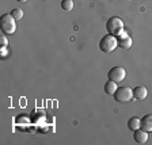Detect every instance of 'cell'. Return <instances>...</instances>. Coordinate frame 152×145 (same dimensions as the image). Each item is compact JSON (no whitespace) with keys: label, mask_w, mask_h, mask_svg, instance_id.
Wrapping results in <instances>:
<instances>
[{"label":"cell","mask_w":152,"mask_h":145,"mask_svg":"<svg viewBox=\"0 0 152 145\" xmlns=\"http://www.w3.org/2000/svg\"><path fill=\"white\" fill-rule=\"evenodd\" d=\"M118 46L117 38L113 34H106L102 37V39L99 41V49H101L103 53H111V52Z\"/></svg>","instance_id":"6da1fadb"},{"label":"cell","mask_w":152,"mask_h":145,"mask_svg":"<svg viewBox=\"0 0 152 145\" xmlns=\"http://www.w3.org/2000/svg\"><path fill=\"white\" fill-rule=\"evenodd\" d=\"M106 30L109 31V34L113 35H118L124 31V22L120 18L114 16V18H110L106 22Z\"/></svg>","instance_id":"7a4b0ae2"},{"label":"cell","mask_w":152,"mask_h":145,"mask_svg":"<svg viewBox=\"0 0 152 145\" xmlns=\"http://www.w3.org/2000/svg\"><path fill=\"white\" fill-rule=\"evenodd\" d=\"M16 30L15 19L11 16V14H4L1 16V33L4 34H14Z\"/></svg>","instance_id":"3957f363"},{"label":"cell","mask_w":152,"mask_h":145,"mask_svg":"<svg viewBox=\"0 0 152 145\" xmlns=\"http://www.w3.org/2000/svg\"><path fill=\"white\" fill-rule=\"evenodd\" d=\"M114 99L120 103H128L133 99V91L130 87H118L114 92Z\"/></svg>","instance_id":"277c9868"},{"label":"cell","mask_w":152,"mask_h":145,"mask_svg":"<svg viewBox=\"0 0 152 145\" xmlns=\"http://www.w3.org/2000/svg\"><path fill=\"white\" fill-rule=\"evenodd\" d=\"M125 69H124L122 66L117 65V66H113L110 71H109L107 76H109V80H113V82L115 83H120L122 82L124 79H125Z\"/></svg>","instance_id":"5b68a950"},{"label":"cell","mask_w":152,"mask_h":145,"mask_svg":"<svg viewBox=\"0 0 152 145\" xmlns=\"http://www.w3.org/2000/svg\"><path fill=\"white\" fill-rule=\"evenodd\" d=\"M117 42H118V46L122 47V49H129L132 47V38L129 37L126 31H122L121 34L117 35Z\"/></svg>","instance_id":"8992f818"},{"label":"cell","mask_w":152,"mask_h":145,"mask_svg":"<svg viewBox=\"0 0 152 145\" xmlns=\"http://www.w3.org/2000/svg\"><path fill=\"white\" fill-rule=\"evenodd\" d=\"M147 95H148V91L144 85H139L136 88H133V99H136V101H144Z\"/></svg>","instance_id":"52a82bcc"},{"label":"cell","mask_w":152,"mask_h":145,"mask_svg":"<svg viewBox=\"0 0 152 145\" xmlns=\"http://www.w3.org/2000/svg\"><path fill=\"white\" fill-rule=\"evenodd\" d=\"M133 138H134V141L137 142V144H144V142L148 141V132H145V130H134V134H133Z\"/></svg>","instance_id":"ba28073f"},{"label":"cell","mask_w":152,"mask_h":145,"mask_svg":"<svg viewBox=\"0 0 152 145\" xmlns=\"http://www.w3.org/2000/svg\"><path fill=\"white\" fill-rule=\"evenodd\" d=\"M140 128L148 133L152 132V114H147L141 118V126Z\"/></svg>","instance_id":"9c48e42d"},{"label":"cell","mask_w":152,"mask_h":145,"mask_svg":"<svg viewBox=\"0 0 152 145\" xmlns=\"http://www.w3.org/2000/svg\"><path fill=\"white\" fill-rule=\"evenodd\" d=\"M140 126H141V118H137V117H132L129 121H128V128H129V130H137L140 129Z\"/></svg>","instance_id":"30bf717a"},{"label":"cell","mask_w":152,"mask_h":145,"mask_svg":"<svg viewBox=\"0 0 152 145\" xmlns=\"http://www.w3.org/2000/svg\"><path fill=\"white\" fill-rule=\"evenodd\" d=\"M117 83L113 82V80H109L106 84H104V92L107 95H114V92L117 91Z\"/></svg>","instance_id":"8fae6325"},{"label":"cell","mask_w":152,"mask_h":145,"mask_svg":"<svg viewBox=\"0 0 152 145\" xmlns=\"http://www.w3.org/2000/svg\"><path fill=\"white\" fill-rule=\"evenodd\" d=\"M61 8H63L64 11H66V12L72 11L73 1H72V0H63V1H61Z\"/></svg>","instance_id":"7c38bea8"},{"label":"cell","mask_w":152,"mask_h":145,"mask_svg":"<svg viewBox=\"0 0 152 145\" xmlns=\"http://www.w3.org/2000/svg\"><path fill=\"white\" fill-rule=\"evenodd\" d=\"M10 14H11V16H12L15 20H20V19L23 18V9H20V8H14Z\"/></svg>","instance_id":"4fadbf2b"},{"label":"cell","mask_w":152,"mask_h":145,"mask_svg":"<svg viewBox=\"0 0 152 145\" xmlns=\"http://www.w3.org/2000/svg\"><path fill=\"white\" fill-rule=\"evenodd\" d=\"M0 45H1V46H7V45H8V39H7L6 35H1V37H0Z\"/></svg>","instance_id":"5bb4252c"},{"label":"cell","mask_w":152,"mask_h":145,"mask_svg":"<svg viewBox=\"0 0 152 145\" xmlns=\"http://www.w3.org/2000/svg\"><path fill=\"white\" fill-rule=\"evenodd\" d=\"M0 54H1V57H6L7 54H8V49H7V46L0 47Z\"/></svg>","instance_id":"9a60e30c"},{"label":"cell","mask_w":152,"mask_h":145,"mask_svg":"<svg viewBox=\"0 0 152 145\" xmlns=\"http://www.w3.org/2000/svg\"><path fill=\"white\" fill-rule=\"evenodd\" d=\"M16 1H20V3H25V1H27V0H16Z\"/></svg>","instance_id":"2e32d148"}]
</instances>
